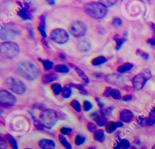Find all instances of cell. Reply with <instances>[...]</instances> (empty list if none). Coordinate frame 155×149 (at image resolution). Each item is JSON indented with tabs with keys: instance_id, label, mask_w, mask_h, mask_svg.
Listing matches in <instances>:
<instances>
[{
	"instance_id": "obj_1",
	"label": "cell",
	"mask_w": 155,
	"mask_h": 149,
	"mask_svg": "<svg viewBox=\"0 0 155 149\" xmlns=\"http://www.w3.org/2000/svg\"><path fill=\"white\" fill-rule=\"evenodd\" d=\"M85 13L90 17L94 19H101L107 14L108 9L101 2H90L84 5Z\"/></svg>"
},
{
	"instance_id": "obj_2",
	"label": "cell",
	"mask_w": 155,
	"mask_h": 149,
	"mask_svg": "<svg viewBox=\"0 0 155 149\" xmlns=\"http://www.w3.org/2000/svg\"><path fill=\"white\" fill-rule=\"evenodd\" d=\"M18 73L24 78L28 81H35L39 76L38 67L32 62L24 61L17 67Z\"/></svg>"
},
{
	"instance_id": "obj_3",
	"label": "cell",
	"mask_w": 155,
	"mask_h": 149,
	"mask_svg": "<svg viewBox=\"0 0 155 149\" xmlns=\"http://www.w3.org/2000/svg\"><path fill=\"white\" fill-rule=\"evenodd\" d=\"M20 33V28L16 25L13 24H4L1 28L0 38L2 41H11V40L16 38Z\"/></svg>"
},
{
	"instance_id": "obj_4",
	"label": "cell",
	"mask_w": 155,
	"mask_h": 149,
	"mask_svg": "<svg viewBox=\"0 0 155 149\" xmlns=\"http://www.w3.org/2000/svg\"><path fill=\"white\" fill-rule=\"evenodd\" d=\"M20 51L19 45L13 41H5L0 45V53L2 57L6 58H13Z\"/></svg>"
},
{
	"instance_id": "obj_5",
	"label": "cell",
	"mask_w": 155,
	"mask_h": 149,
	"mask_svg": "<svg viewBox=\"0 0 155 149\" xmlns=\"http://www.w3.org/2000/svg\"><path fill=\"white\" fill-rule=\"evenodd\" d=\"M39 116L40 121L47 128H51L54 127L58 119L57 111L52 109L42 110Z\"/></svg>"
},
{
	"instance_id": "obj_6",
	"label": "cell",
	"mask_w": 155,
	"mask_h": 149,
	"mask_svg": "<svg viewBox=\"0 0 155 149\" xmlns=\"http://www.w3.org/2000/svg\"><path fill=\"white\" fill-rule=\"evenodd\" d=\"M4 84L11 91L16 94H21L24 93L26 91L25 84L17 78L9 76L5 79Z\"/></svg>"
},
{
	"instance_id": "obj_7",
	"label": "cell",
	"mask_w": 155,
	"mask_h": 149,
	"mask_svg": "<svg viewBox=\"0 0 155 149\" xmlns=\"http://www.w3.org/2000/svg\"><path fill=\"white\" fill-rule=\"evenodd\" d=\"M151 77V73L149 69L145 68L142 70L140 73L136 74L133 78L132 82L134 88L137 90L142 89Z\"/></svg>"
},
{
	"instance_id": "obj_8",
	"label": "cell",
	"mask_w": 155,
	"mask_h": 149,
	"mask_svg": "<svg viewBox=\"0 0 155 149\" xmlns=\"http://www.w3.org/2000/svg\"><path fill=\"white\" fill-rule=\"evenodd\" d=\"M69 33L74 38H81L87 32V26L81 21H74L69 26Z\"/></svg>"
},
{
	"instance_id": "obj_9",
	"label": "cell",
	"mask_w": 155,
	"mask_h": 149,
	"mask_svg": "<svg viewBox=\"0 0 155 149\" xmlns=\"http://www.w3.org/2000/svg\"><path fill=\"white\" fill-rule=\"evenodd\" d=\"M50 37L52 41L59 44H64L67 43L69 40L68 33L63 28H55L53 30Z\"/></svg>"
},
{
	"instance_id": "obj_10",
	"label": "cell",
	"mask_w": 155,
	"mask_h": 149,
	"mask_svg": "<svg viewBox=\"0 0 155 149\" xmlns=\"http://www.w3.org/2000/svg\"><path fill=\"white\" fill-rule=\"evenodd\" d=\"M16 98L10 92L7 90L0 91V105L2 107L9 108L15 105Z\"/></svg>"
},
{
	"instance_id": "obj_11",
	"label": "cell",
	"mask_w": 155,
	"mask_h": 149,
	"mask_svg": "<svg viewBox=\"0 0 155 149\" xmlns=\"http://www.w3.org/2000/svg\"><path fill=\"white\" fill-rule=\"evenodd\" d=\"M104 95L107 97H111L114 99H119L121 98V94L119 90L112 88L111 87H108L105 88Z\"/></svg>"
},
{
	"instance_id": "obj_12",
	"label": "cell",
	"mask_w": 155,
	"mask_h": 149,
	"mask_svg": "<svg viewBox=\"0 0 155 149\" xmlns=\"http://www.w3.org/2000/svg\"><path fill=\"white\" fill-rule=\"evenodd\" d=\"M120 119L122 122L128 123L130 122L134 118L133 113L128 109H124L120 113Z\"/></svg>"
},
{
	"instance_id": "obj_13",
	"label": "cell",
	"mask_w": 155,
	"mask_h": 149,
	"mask_svg": "<svg viewBox=\"0 0 155 149\" xmlns=\"http://www.w3.org/2000/svg\"><path fill=\"white\" fill-rule=\"evenodd\" d=\"M105 79L107 82L114 85H118L119 84L121 83L122 81V78L120 75L114 73L107 75Z\"/></svg>"
},
{
	"instance_id": "obj_14",
	"label": "cell",
	"mask_w": 155,
	"mask_h": 149,
	"mask_svg": "<svg viewBox=\"0 0 155 149\" xmlns=\"http://www.w3.org/2000/svg\"><path fill=\"white\" fill-rule=\"evenodd\" d=\"M105 126V130L108 133H111L113 131H114L117 128L122 127L124 126V124L122 121H117V122H114V121H110L108 122Z\"/></svg>"
},
{
	"instance_id": "obj_15",
	"label": "cell",
	"mask_w": 155,
	"mask_h": 149,
	"mask_svg": "<svg viewBox=\"0 0 155 149\" xmlns=\"http://www.w3.org/2000/svg\"><path fill=\"white\" fill-rule=\"evenodd\" d=\"M38 145L42 149H54L56 144L51 139H42L38 142Z\"/></svg>"
},
{
	"instance_id": "obj_16",
	"label": "cell",
	"mask_w": 155,
	"mask_h": 149,
	"mask_svg": "<svg viewBox=\"0 0 155 149\" xmlns=\"http://www.w3.org/2000/svg\"><path fill=\"white\" fill-rule=\"evenodd\" d=\"M127 32H125L123 38L119 34L115 35L113 36V39L116 41V50H119L121 48L122 44L127 41Z\"/></svg>"
},
{
	"instance_id": "obj_17",
	"label": "cell",
	"mask_w": 155,
	"mask_h": 149,
	"mask_svg": "<svg viewBox=\"0 0 155 149\" xmlns=\"http://www.w3.org/2000/svg\"><path fill=\"white\" fill-rule=\"evenodd\" d=\"M69 65H70V67H71L72 68H73L74 69L76 72L78 73L79 76L83 80V81L85 82V84H88V83L90 82V80H89L88 77L85 73V72L82 70H81L80 68H79L78 67L74 65L73 64L69 63Z\"/></svg>"
},
{
	"instance_id": "obj_18",
	"label": "cell",
	"mask_w": 155,
	"mask_h": 149,
	"mask_svg": "<svg viewBox=\"0 0 155 149\" xmlns=\"http://www.w3.org/2000/svg\"><path fill=\"white\" fill-rule=\"evenodd\" d=\"M58 79V74L54 72H51L50 73L46 74L44 76H43L41 78V81L43 84H47L54 82Z\"/></svg>"
},
{
	"instance_id": "obj_19",
	"label": "cell",
	"mask_w": 155,
	"mask_h": 149,
	"mask_svg": "<svg viewBox=\"0 0 155 149\" xmlns=\"http://www.w3.org/2000/svg\"><path fill=\"white\" fill-rule=\"evenodd\" d=\"M91 47V44L88 40L84 39L80 41L77 45L78 50L81 52H86L90 50Z\"/></svg>"
},
{
	"instance_id": "obj_20",
	"label": "cell",
	"mask_w": 155,
	"mask_h": 149,
	"mask_svg": "<svg viewBox=\"0 0 155 149\" xmlns=\"http://www.w3.org/2000/svg\"><path fill=\"white\" fill-rule=\"evenodd\" d=\"M17 15L24 21L32 19V16L25 7H21L17 12Z\"/></svg>"
},
{
	"instance_id": "obj_21",
	"label": "cell",
	"mask_w": 155,
	"mask_h": 149,
	"mask_svg": "<svg viewBox=\"0 0 155 149\" xmlns=\"http://www.w3.org/2000/svg\"><path fill=\"white\" fill-rule=\"evenodd\" d=\"M133 67V64H132L130 62H126L124 63V64L119 66L117 68V71L119 73H125L126 71H128L129 70H130L131 69H132V68Z\"/></svg>"
},
{
	"instance_id": "obj_22",
	"label": "cell",
	"mask_w": 155,
	"mask_h": 149,
	"mask_svg": "<svg viewBox=\"0 0 155 149\" xmlns=\"http://www.w3.org/2000/svg\"><path fill=\"white\" fill-rule=\"evenodd\" d=\"M71 86L70 84L65 85L63 87L62 90V96L64 98H69L72 93V90H71Z\"/></svg>"
},
{
	"instance_id": "obj_23",
	"label": "cell",
	"mask_w": 155,
	"mask_h": 149,
	"mask_svg": "<svg viewBox=\"0 0 155 149\" xmlns=\"http://www.w3.org/2000/svg\"><path fill=\"white\" fill-rule=\"evenodd\" d=\"M155 123V106L149 113L148 117L146 121V124L148 126L153 125Z\"/></svg>"
},
{
	"instance_id": "obj_24",
	"label": "cell",
	"mask_w": 155,
	"mask_h": 149,
	"mask_svg": "<svg viewBox=\"0 0 155 149\" xmlns=\"http://www.w3.org/2000/svg\"><path fill=\"white\" fill-rule=\"evenodd\" d=\"M94 139L99 142H104L105 140V134L102 130H97L94 132Z\"/></svg>"
},
{
	"instance_id": "obj_25",
	"label": "cell",
	"mask_w": 155,
	"mask_h": 149,
	"mask_svg": "<svg viewBox=\"0 0 155 149\" xmlns=\"http://www.w3.org/2000/svg\"><path fill=\"white\" fill-rule=\"evenodd\" d=\"M54 70L58 73H67L69 72L70 69L68 66L64 64H58L54 67Z\"/></svg>"
},
{
	"instance_id": "obj_26",
	"label": "cell",
	"mask_w": 155,
	"mask_h": 149,
	"mask_svg": "<svg viewBox=\"0 0 155 149\" xmlns=\"http://www.w3.org/2000/svg\"><path fill=\"white\" fill-rule=\"evenodd\" d=\"M107 61V59L104 56H98L97 57H95L91 60V64L93 65H99L104 63H105Z\"/></svg>"
},
{
	"instance_id": "obj_27",
	"label": "cell",
	"mask_w": 155,
	"mask_h": 149,
	"mask_svg": "<svg viewBox=\"0 0 155 149\" xmlns=\"http://www.w3.org/2000/svg\"><path fill=\"white\" fill-rule=\"evenodd\" d=\"M38 60L42 62L43 66H44V68L45 70H50L53 67V65H54V63L50 61V60H48V59H42L41 58H39Z\"/></svg>"
},
{
	"instance_id": "obj_28",
	"label": "cell",
	"mask_w": 155,
	"mask_h": 149,
	"mask_svg": "<svg viewBox=\"0 0 155 149\" xmlns=\"http://www.w3.org/2000/svg\"><path fill=\"white\" fill-rule=\"evenodd\" d=\"M95 121L96 122V124L99 127H102L106 125L107 122V118L105 117V116L101 114V115H99L96 119Z\"/></svg>"
},
{
	"instance_id": "obj_29",
	"label": "cell",
	"mask_w": 155,
	"mask_h": 149,
	"mask_svg": "<svg viewBox=\"0 0 155 149\" xmlns=\"http://www.w3.org/2000/svg\"><path fill=\"white\" fill-rule=\"evenodd\" d=\"M59 142L61 144L66 148V149H71V145L69 143V142L67 140V139L65 137V136L63 134H59L58 136Z\"/></svg>"
},
{
	"instance_id": "obj_30",
	"label": "cell",
	"mask_w": 155,
	"mask_h": 149,
	"mask_svg": "<svg viewBox=\"0 0 155 149\" xmlns=\"http://www.w3.org/2000/svg\"><path fill=\"white\" fill-rule=\"evenodd\" d=\"M5 137H6L7 140L8 141V142L10 143V144L13 149H19L16 141L12 135L6 134Z\"/></svg>"
},
{
	"instance_id": "obj_31",
	"label": "cell",
	"mask_w": 155,
	"mask_h": 149,
	"mask_svg": "<svg viewBox=\"0 0 155 149\" xmlns=\"http://www.w3.org/2000/svg\"><path fill=\"white\" fill-rule=\"evenodd\" d=\"M51 88L55 95H59L62 90V87L60 84L54 83L51 85Z\"/></svg>"
},
{
	"instance_id": "obj_32",
	"label": "cell",
	"mask_w": 155,
	"mask_h": 149,
	"mask_svg": "<svg viewBox=\"0 0 155 149\" xmlns=\"http://www.w3.org/2000/svg\"><path fill=\"white\" fill-rule=\"evenodd\" d=\"M71 107L77 112H81V106L80 104V102L78 100L76 99H73L70 103Z\"/></svg>"
},
{
	"instance_id": "obj_33",
	"label": "cell",
	"mask_w": 155,
	"mask_h": 149,
	"mask_svg": "<svg viewBox=\"0 0 155 149\" xmlns=\"http://www.w3.org/2000/svg\"><path fill=\"white\" fill-rule=\"evenodd\" d=\"M86 141V137L82 134H77L75 137L74 143L76 145H81L84 144Z\"/></svg>"
},
{
	"instance_id": "obj_34",
	"label": "cell",
	"mask_w": 155,
	"mask_h": 149,
	"mask_svg": "<svg viewBox=\"0 0 155 149\" xmlns=\"http://www.w3.org/2000/svg\"><path fill=\"white\" fill-rule=\"evenodd\" d=\"M99 2L102 4L106 7H111L114 5L118 0H98Z\"/></svg>"
},
{
	"instance_id": "obj_35",
	"label": "cell",
	"mask_w": 155,
	"mask_h": 149,
	"mask_svg": "<svg viewBox=\"0 0 155 149\" xmlns=\"http://www.w3.org/2000/svg\"><path fill=\"white\" fill-rule=\"evenodd\" d=\"M93 107V104L88 101V100H85L83 102V108H84V110L85 111V112H88L89 111H90Z\"/></svg>"
},
{
	"instance_id": "obj_36",
	"label": "cell",
	"mask_w": 155,
	"mask_h": 149,
	"mask_svg": "<svg viewBox=\"0 0 155 149\" xmlns=\"http://www.w3.org/2000/svg\"><path fill=\"white\" fill-rule=\"evenodd\" d=\"M121 149H128L130 147V142L125 139H123L120 141Z\"/></svg>"
},
{
	"instance_id": "obj_37",
	"label": "cell",
	"mask_w": 155,
	"mask_h": 149,
	"mask_svg": "<svg viewBox=\"0 0 155 149\" xmlns=\"http://www.w3.org/2000/svg\"><path fill=\"white\" fill-rule=\"evenodd\" d=\"M112 24L114 27H119L122 24V21L120 18L115 17L112 21Z\"/></svg>"
},
{
	"instance_id": "obj_38",
	"label": "cell",
	"mask_w": 155,
	"mask_h": 149,
	"mask_svg": "<svg viewBox=\"0 0 155 149\" xmlns=\"http://www.w3.org/2000/svg\"><path fill=\"white\" fill-rule=\"evenodd\" d=\"M39 25L44 28H45V20H46V14L43 13L39 17Z\"/></svg>"
},
{
	"instance_id": "obj_39",
	"label": "cell",
	"mask_w": 155,
	"mask_h": 149,
	"mask_svg": "<svg viewBox=\"0 0 155 149\" xmlns=\"http://www.w3.org/2000/svg\"><path fill=\"white\" fill-rule=\"evenodd\" d=\"M136 53L137 55H139L140 56H141L142 58H143L144 59H148L149 58V55L148 54H147L146 52H145L144 51L140 50V49H137L136 51Z\"/></svg>"
},
{
	"instance_id": "obj_40",
	"label": "cell",
	"mask_w": 155,
	"mask_h": 149,
	"mask_svg": "<svg viewBox=\"0 0 155 149\" xmlns=\"http://www.w3.org/2000/svg\"><path fill=\"white\" fill-rule=\"evenodd\" d=\"M113 109V107H107V108H104L101 110V114L105 116L107 115H110Z\"/></svg>"
},
{
	"instance_id": "obj_41",
	"label": "cell",
	"mask_w": 155,
	"mask_h": 149,
	"mask_svg": "<svg viewBox=\"0 0 155 149\" xmlns=\"http://www.w3.org/2000/svg\"><path fill=\"white\" fill-rule=\"evenodd\" d=\"M87 128L90 132H94L97 130V125L93 122H88L87 124Z\"/></svg>"
},
{
	"instance_id": "obj_42",
	"label": "cell",
	"mask_w": 155,
	"mask_h": 149,
	"mask_svg": "<svg viewBox=\"0 0 155 149\" xmlns=\"http://www.w3.org/2000/svg\"><path fill=\"white\" fill-rule=\"evenodd\" d=\"M71 128L69 127H62L60 128V133L61 134L63 135H68L69 134L71 131Z\"/></svg>"
},
{
	"instance_id": "obj_43",
	"label": "cell",
	"mask_w": 155,
	"mask_h": 149,
	"mask_svg": "<svg viewBox=\"0 0 155 149\" xmlns=\"http://www.w3.org/2000/svg\"><path fill=\"white\" fill-rule=\"evenodd\" d=\"M70 85L71 86V87H73V88H75L78 89V90L79 91V92H80V93H81V92H82V91H84V90H85V88H84V86L83 85H82V84H70Z\"/></svg>"
},
{
	"instance_id": "obj_44",
	"label": "cell",
	"mask_w": 155,
	"mask_h": 149,
	"mask_svg": "<svg viewBox=\"0 0 155 149\" xmlns=\"http://www.w3.org/2000/svg\"><path fill=\"white\" fill-rule=\"evenodd\" d=\"M8 148V144L6 141L2 138L0 137V149H7Z\"/></svg>"
},
{
	"instance_id": "obj_45",
	"label": "cell",
	"mask_w": 155,
	"mask_h": 149,
	"mask_svg": "<svg viewBox=\"0 0 155 149\" xmlns=\"http://www.w3.org/2000/svg\"><path fill=\"white\" fill-rule=\"evenodd\" d=\"M26 28L28 31L29 35L30 36L31 38H33L34 37V31H33V28L31 24H27L26 25Z\"/></svg>"
},
{
	"instance_id": "obj_46",
	"label": "cell",
	"mask_w": 155,
	"mask_h": 149,
	"mask_svg": "<svg viewBox=\"0 0 155 149\" xmlns=\"http://www.w3.org/2000/svg\"><path fill=\"white\" fill-rule=\"evenodd\" d=\"M34 124L36 126V127L39 130H44V129L45 127L43 125V124H42V122L41 121L35 120L34 121Z\"/></svg>"
},
{
	"instance_id": "obj_47",
	"label": "cell",
	"mask_w": 155,
	"mask_h": 149,
	"mask_svg": "<svg viewBox=\"0 0 155 149\" xmlns=\"http://www.w3.org/2000/svg\"><path fill=\"white\" fill-rule=\"evenodd\" d=\"M38 30H39V31H40V33H41V36H42L44 38H45L47 37V33H46L45 30L44 28H43V27H41L40 25H39V26H38Z\"/></svg>"
},
{
	"instance_id": "obj_48",
	"label": "cell",
	"mask_w": 155,
	"mask_h": 149,
	"mask_svg": "<svg viewBox=\"0 0 155 149\" xmlns=\"http://www.w3.org/2000/svg\"><path fill=\"white\" fill-rule=\"evenodd\" d=\"M95 100L96 101L98 106L100 107V108H101V110L105 108V104L103 103V102H102L99 98H97V97L95 98Z\"/></svg>"
},
{
	"instance_id": "obj_49",
	"label": "cell",
	"mask_w": 155,
	"mask_h": 149,
	"mask_svg": "<svg viewBox=\"0 0 155 149\" xmlns=\"http://www.w3.org/2000/svg\"><path fill=\"white\" fill-rule=\"evenodd\" d=\"M148 24H149V26L150 27V29L151 30V31L153 33V38L155 39V24L152 22H150Z\"/></svg>"
},
{
	"instance_id": "obj_50",
	"label": "cell",
	"mask_w": 155,
	"mask_h": 149,
	"mask_svg": "<svg viewBox=\"0 0 155 149\" xmlns=\"http://www.w3.org/2000/svg\"><path fill=\"white\" fill-rule=\"evenodd\" d=\"M132 99H133V96L131 94H127V95H125L124 96H123V98H122V100L124 101H126V102L130 101L132 100Z\"/></svg>"
},
{
	"instance_id": "obj_51",
	"label": "cell",
	"mask_w": 155,
	"mask_h": 149,
	"mask_svg": "<svg viewBox=\"0 0 155 149\" xmlns=\"http://www.w3.org/2000/svg\"><path fill=\"white\" fill-rule=\"evenodd\" d=\"M137 122L139 124L142 125H144L145 124V122H146V121H145V118H142V116H138L137 118Z\"/></svg>"
},
{
	"instance_id": "obj_52",
	"label": "cell",
	"mask_w": 155,
	"mask_h": 149,
	"mask_svg": "<svg viewBox=\"0 0 155 149\" xmlns=\"http://www.w3.org/2000/svg\"><path fill=\"white\" fill-rule=\"evenodd\" d=\"M99 113L97 111H94L93 113H91L90 114V118H91V119H96L98 116H99Z\"/></svg>"
},
{
	"instance_id": "obj_53",
	"label": "cell",
	"mask_w": 155,
	"mask_h": 149,
	"mask_svg": "<svg viewBox=\"0 0 155 149\" xmlns=\"http://www.w3.org/2000/svg\"><path fill=\"white\" fill-rule=\"evenodd\" d=\"M147 43L150 44V45H151L152 46H155V39L154 38H151L147 40Z\"/></svg>"
},
{
	"instance_id": "obj_54",
	"label": "cell",
	"mask_w": 155,
	"mask_h": 149,
	"mask_svg": "<svg viewBox=\"0 0 155 149\" xmlns=\"http://www.w3.org/2000/svg\"><path fill=\"white\" fill-rule=\"evenodd\" d=\"M113 148H114V149H121V148H120V142L117 141V142H116V145L114 146Z\"/></svg>"
},
{
	"instance_id": "obj_55",
	"label": "cell",
	"mask_w": 155,
	"mask_h": 149,
	"mask_svg": "<svg viewBox=\"0 0 155 149\" xmlns=\"http://www.w3.org/2000/svg\"><path fill=\"white\" fill-rule=\"evenodd\" d=\"M59 57L60 58H61L62 59H64V60L66 59V56H65V55L64 54L62 53H59Z\"/></svg>"
},
{
	"instance_id": "obj_56",
	"label": "cell",
	"mask_w": 155,
	"mask_h": 149,
	"mask_svg": "<svg viewBox=\"0 0 155 149\" xmlns=\"http://www.w3.org/2000/svg\"><path fill=\"white\" fill-rule=\"evenodd\" d=\"M42 43H43L44 45H45L47 47H48V44H47V42H46V41H45V40L42 41Z\"/></svg>"
},
{
	"instance_id": "obj_57",
	"label": "cell",
	"mask_w": 155,
	"mask_h": 149,
	"mask_svg": "<svg viewBox=\"0 0 155 149\" xmlns=\"http://www.w3.org/2000/svg\"><path fill=\"white\" fill-rule=\"evenodd\" d=\"M46 1H48L50 2H54V0H46Z\"/></svg>"
},
{
	"instance_id": "obj_58",
	"label": "cell",
	"mask_w": 155,
	"mask_h": 149,
	"mask_svg": "<svg viewBox=\"0 0 155 149\" xmlns=\"http://www.w3.org/2000/svg\"><path fill=\"white\" fill-rule=\"evenodd\" d=\"M151 149H155V144L152 147V148H151Z\"/></svg>"
},
{
	"instance_id": "obj_59",
	"label": "cell",
	"mask_w": 155,
	"mask_h": 149,
	"mask_svg": "<svg viewBox=\"0 0 155 149\" xmlns=\"http://www.w3.org/2000/svg\"><path fill=\"white\" fill-rule=\"evenodd\" d=\"M87 149H95V148H93V147H89V148H88Z\"/></svg>"
},
{
	"instance_id": "obj_60",
	"label": "cell",
	"mask_w": 155,
	"mask_h": 149,
	"mask_svg": "<svg viewBox=\"0 0 155 149\" xmlns=\"http://www.w3.org/2000/svg\"><path fill=\"white\" fill-rule=\"evenodd\" d=\"M24 149H31V148H24Z\"/></svg>"
}]
</instances>
